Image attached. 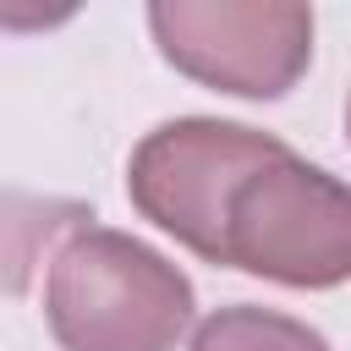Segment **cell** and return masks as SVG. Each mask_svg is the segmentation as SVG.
Here are the masks:
<instances>
[{
  "instance_id": "4",
  "label": "cell",
  "mask_w": 351,
  "mask_h": 351,
  "mask_svg": "<svg viewBox=\"0 0 351 351\" xmlns=\"http://www.w3.org/2000/svg\"><path fill=\"white\" fill-rule=\"evenodd\" d=\"M148 27L181 77L236 99H280L313 60V11L291 0H159Z\"/></svg>"
},
{
  "instance_id": "2",
  "label": "cell",
  "mask_w": 351,
  "mask_h": 351,
  "mask_svg": "<svg viewBox=\"0 0 351 351\" xmlns=\"http://www.w3.org/2000/svg\"><path fill=\"white\" fill-rule=\"evenodd\" d=\"M219 263L296 285L329 291L351 280V186L291 148L258 165L225 208Z\"/></svg>"
},
{
  "instance_id": "1",
  "label": "cell",
  "mask_w": 351,
  "mask_h": 351,
  "mask_svg": "<svg viewBox=\"0 0 351 351\" xmlns=\"http://www.w3.org/2000/svg\"><path fill=\"white\" fill-rule=\"evenodd\" d=\"M44 318L60 351H176L192 324V280L148 241L82 225L49 263Z\"/></svg>"
},
{
  "instance_id": "3",
  "label": "cell",
  "mask_w": 351,
  "mask_h": 351,
  "mask_svg": "<svg viewBox=\"0 0 351 351\" xmlns=\"http://www.w3.org/2000/svg\"><path fill=\"white\" fill-rule=\"evenodd\" d=\"M274 154H285V143L258 132V126L214 121V115H181V121L154 126L132 148L126 192H132L143 219L170 230L197 258L219 263L230 192L258 165H269Z\"/></svg>"
},
{
  "instance_id": "6",
  "label": "cell",
  "mask_w": 351,
  "mask_h": 351,
  "mask_svg": "<svg viewBox=\"0 0 351 351\" xmlns=\"http://www.w3.org/2000/svg\"><path fill=\"white\" fill-rule=\"evenodd\" d=\"M346 132H351V99H346Z\"/></svg>"
},
{
  "instance_id": "5",
  "label": "cell",
  "mask_w": 351,
  "mask_h": 351,
  "mask_svg": "<svg viewBox=\"0 0 351 351\" xmlns=\"http://www.w3.org/2000/svg\"><path fill=\"white\" fill-rule=\"evenodd\" d=\"M192 351H329V340L291 313L236 302V307H219L197 324Z\"/></svg>"
}]
</instances>
